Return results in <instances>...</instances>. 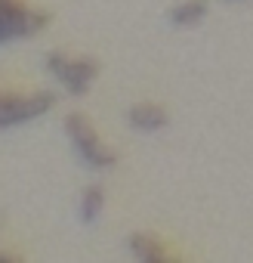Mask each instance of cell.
<instances>
[{"instance_id":"cell-1","label":"cell","mask_w":253,"mask_h":263,"mask_svg":"<svg viewBox=\"0 0 253 263\" xmlns=\"http://www.w3.org/2000/svg\"><path fill=\"white\" fill-rule=\"evenodd\" d=\"M65 137L71 140V149H74V155L80 158L83 167H90V171H108V167L117 164V155L99 140L96 127L80 111L65 115Z\"/></svg>"},{"instance_id":"cell-2","label":"cell","mask_w":253,"mask_h":263,"mask_svg":"<svg viewBox=\"0 0 253 263\" xmlns=\"http://www.w3.org/2000/svg\"><path fill=\"white\" fill-rule=\"evenodd\" d=\"M47 71L71 96H83L99 74V62L87 59V56H68L62 50H53V53H47Z\"/></svg>"},{"instance_id":"cell-3","label":"cell","mask_w":253,"mask_h":263,"mask_svg":"<svg viewBox=\"0 0 253 263\" xmlns=\"http://www.w3.org/2000/svg\"><path fill=\"white\" fill-rule=\"evenodd\" d=\"M56 105V96L40 90V93H0V130L10 127H22L34 118H44L50 108Z\"/></svg>"},{"instance_id":"cell-4","label":"cell","mask_w":253,"mask_h":263,"mask_svg":"<svg viewBox=\"0 0 253 263\" xmlns=\"http://www.w3.org/2000/svg\"><path fill=\"white\" fill-rule=\"evenodd\" d=\"M44 25H47V16L22 7L19 0H4V4H0V44H13V41L31 37Z\"/></svg>"},{"instance_id":"cell-5","label":"cell","mask_w":253,"mask_h":263,"mask_svg":"<svg viewBox=\"0 0 253 263\" xmlns=\"http://www.w3.org/2000/svg\"><path fill=\"white\" fill-rule=\"evenodd\" d=\"M126 121H130L133 130H139V134H158V130L167 127V108L158 105V102H139V105H130V111H126Z\"/></svg>"},{"instance_id":"cell-6","label":"cell","mask_w":253,"mask_h":263,"mask_svg":"<svg viewBox=\"0 0 253 263\" xmlns=\"http://www.w3.org/2000/svg\"><path fill=\"white\" fill-rule=\"evenodd\" d=\"M126 251H130L139 263H164V260H170L167 248L149 232H133L130 238H126Z\"/></svg>"},{"instance_id":"cell-7","label":"cell","mask_w":253,"mask_h":263,"mask_svg":"<svg viewBox=\"0 0 253 263\" xmlns=\"http://www.w3.org/2000/svg\"><path fill=\"white\" fill-rule=\"evenodd\" d=\"M207 13H210L207 0H179V4L170 10L167 19H170L173 28H195V25H201L207 19Z\"/></svg>"},{"instance_id":"cell-8","label":"cell","mask_w":253,"mask_h":263,"mask_svg":"<svg viewBox=\"0 0 253 263\" xmlns=\"http://www.w3.org/2000/svg\"><path fill=\"white\" fill-rule=\"evenodd\" d=\"M102 211H105V192H102V186H87L83 195H80V201H77L80 223H96L102 217Z\"/></svg>"},{"instance_id":"cell-9","label":"cell","mask_w":253,"mask_h":263,"mask_svg":"<svg viewBox=\"0 0 253 263\" xmlns=\"http://www.w3.org/2000/svg\"><path fill=\"white\" fill-rule=\"evenodd\" d=\"M0 260H7V263H16L19 254H10V251H0Z\"/></svg>"}]
</instances>
